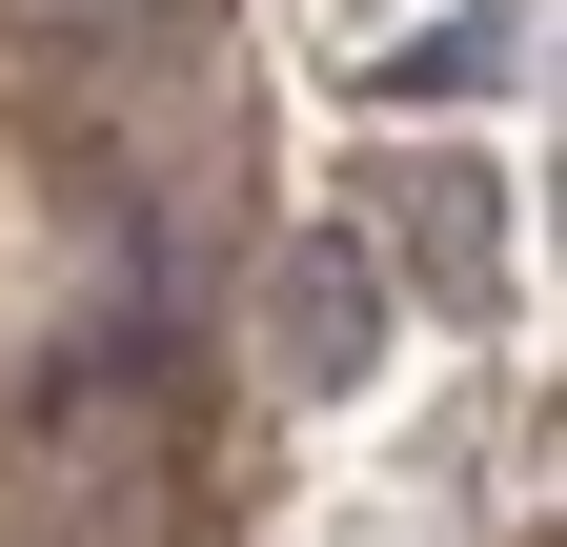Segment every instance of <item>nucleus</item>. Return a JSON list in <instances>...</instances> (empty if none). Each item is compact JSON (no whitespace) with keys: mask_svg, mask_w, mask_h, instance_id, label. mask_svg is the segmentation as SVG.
I'll use <instances>...</instances> for the list:
<instances>
[{"mask_svg":"<svg viewBox=\"0 0 567 547\" xmlns=\"http://www.w3.org/2000/svg\"><path fill=\"white\" fill-rule=\"evenodd\" d=\"M365 345H385V264L344 244V224L284 244V264H264V365H284V385H365Z\"/></svg>","mask_w":567,"mask_h":547,"instance_id":"1","label":"nucleus"},{"mask_svg":"<svg viewBox=\"0 0 567 547\" xmlns=\"http://www.w3.org/2000/svg\"><path fill=\"white\" fill-rule=\"evenodd\" d=\"M385 224H405V264L446 305H486V264H507V203H486V163H385Z\"/></svg>","mask_w":567,"mask_h":547,"instance_id":"2","label":"nucleus"}]
</instances>
